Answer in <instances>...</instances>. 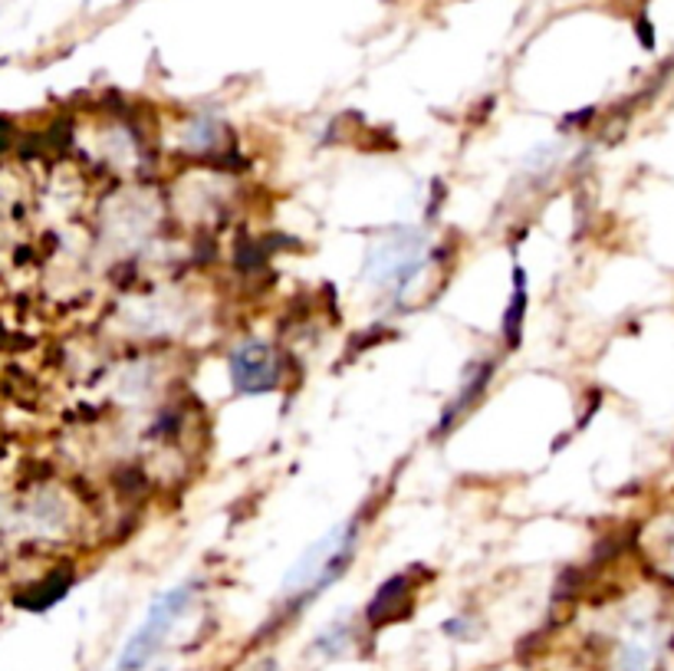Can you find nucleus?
I'll list each match as a JSON object with an SVG mask.
<instances>
[{
	"mask_svg": "<svg viewBox=\"0 0 674 671\" xmlns=\"http://www.w3.org/2000/svg\"><path fill=\"white\" fill-rule=\"evenodd\" d=\"M356 540H359V527L356 523H343V527L329 530L322 540H316L296 559V567L283 580V593L287 596H300V603H306L309 596L322 593L329 583L340 580L343 570L353 564Z\"/></svg>",
	"mask_w": 674,
	"mask_h": 671,
	"instance_id": "f257e3e1",
	"label": "nucleus"
},
{
	"mask_svg": "<svg viewBox=\"0 0 674 671\" xmlns=\"http://www.w3.org/2000/svg\"><path fill=\"white\" fill-rule=\"evenodd\" d=\"M421 267H424V238L408 228H398L385 241H379L366 261V274L372 287H389L395 290V296H402L411 287Z\"/></svg>",
	"mask_w": 674,
	"mask_h": 671,
	"instance_id": "7ed1b4c3",
	"label": "nucleus"
},
{
	"mask_svg": "<svg viewBox=\"0 0 674 671\" xmlns=\"http://www.w3.org/2000/svg\"><path fill=\"white\" fill-rule=\"evenodd\" d=\"M346 645H349V625H346V622H343V625L335 622L329 632H322V635L316 638V648L326 651V655H340Z\"/></svg>",
	"mask_w": 674,
	"mask_h": 671,
	"instance_id": "9d476101",
	"label": "nucleus"
},
{
	"mask_svg": "<svg viewBox=\"0 0 674 671\" xmlns=\"http://www.w3.org/2000/svg\"><path fill=\"white\" fill-rule=\"evenodd\" d=\"M491 376H494V363H484L481 369H474L471 382H465V385H461V392H458V398H455L452 405L444 408V415H441V425H437L441 431H444V428H452V425H455V418H458L465 408H471V405L478 402V395L484 392V385L491 382Z\"/></svg>",
	"mask_w": 674,
	"mask_h": 671,
	"instance_id": "423d86ee",
	"label": "nucleus"
},
{
	"mask_svg": "<svg viewBox=\"0 0 674 671\" xmlns=\"http://www.w3.org/2000/svg\"><path fill=\"white\" fill-rule=\"evenodd\" d=\"M405 603H408V577H392V580H385V583L379 586V593L372 596L369 609H366L369 625L379 629V625L398 619L402 609H405Z\"/></svg>",
	"mask_w": 674,
	"mask_h": 671,
	"instance_id": "39448f33",
	"label": "nucleus"
},
{
	"mask_svg": "<svg viewBox=\"0 0 674 671\" xmlns=\"http://www.w3.org/2000/svg\"><path fill=\"white\" fill-rule=\"evenodd\" d=\"M277 382H280V363H277V356L267 343L251 340L231 356V385H234V392L260 395V392H274Z\"/></svg>",
	"mask_w": 674,
	"mask_h": 671,
	"instance_id": "20e7f679",
	"label": "nucleus"
},
{
	"mask_svg": "<svg viewBox=\"0 0 674 671\" xmlns=\"http://www.w3.org/2000/svg\"><path fill=\"white\" fill-rule=\"evenodd\" d=\"M523 316H526V274L517 267V270H513V296H510L507 313H504V336H507V346H517V343H520Z\"/></svg>",
	"mask_w": 674,
	"mask_h": 671,
	"instance_id": "0eeeda50",
	"label": "nucleus"
},
{
	"mask_svg": "<svg viewBox=\"0 0 674 671\" xmlns=\"http://www.w3.org/2000/svg\"><path fill=\"white\" fill-rule=\"evenodd\" d=\"M66 590H69V577L53 573V577H47L37 590H30L27 596H21V603L30 606V609H47V606H53L56 599H63Z\"/></svg>",
	"mask_w": 674,
	"mask_h": 671,
	"instance_id": "6e6552de",
	"label": "nucleus"
},
{
	"mask_svg": "<svg viewBox=\"0 0 674 671\" xmlns=\"http://www.w3.org/2000/svg\"><path fill=\"white\" fill-rule=\"evenodd\" d=\"M217 136H220V129L211 123V119H194L191 126H188V145L191 149H198V152H207V149H214L217 145Z\"/></svg>",
	"mask_w": 674,
	"mask_h": 671,
	"instance_id": "1a4fd4ad",
	"label": "nucleus"
},
{
	"mask_svg": "<svg viewBox=\"0 0 674 671\" xmlns=\"http://www.w3.org/2000/svg\"><path fill=\"white\" fill-rule=\"evenodd\" d=\"M194 593H198V580H185V583L171 586L168 593H162V596L149 606L142 625H139V629L132 632V638L123 645V651H119V658H116V668H112V671H145V668L152 664V658L162 651V645H165V638L171 635L175 622L188 612Z\"/></svg>",
	"mask_w": 674,
	"mask_h": 671,
	"instance_id": "f03ea898",
	"label": "nucleus"
}]
</instances>
